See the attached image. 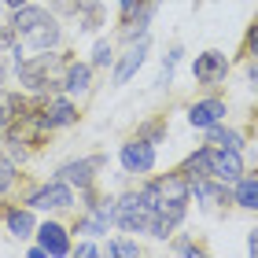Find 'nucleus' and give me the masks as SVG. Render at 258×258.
<instances>
[{"instance_id":"9d476101","label":"nucleus","mask_w":258,"mask_h":258,"mask_svg":"<svg viewBox=\"0 0 258 258\" xmlns=\"http://www.w3.org/2000/svg\"><path fill=\"white\" fill-rule=\"evenodd\" d=\"M144 55H148V37H140L133 48H129L125 55H122V63H118V70H114V85H125L129 78L140 70V63H144Z\"/></svg>"},{"instance_id":"39448f33","label":"nucleus","mask_w":258,"mask_h":258,"mask_svg":"<svg viewBox=\"0 0 258 258\" xmlns=\"http://www.w3.org/2000/svg\"><path fill=\"white\" fill-rule=\"evenodd\" d=\"M225 70H229V59L221 52H203V55H196V63H192V74H196V81H203V85L221 81Z\"/></svg>"},{"instance_id":"f03ea898","label":"nucleus","mask_w":258,"mask_h":258,"mask_svg":"<svg viewBox=\"0 0 258 258\" xmlns=\"http://www.w3.org/2000/svg\"><path fill=\"white\" fill-rule=\"evenodd\" d=\"M210 177H214V181H221V184H236V181L243 177L240 151H229V148L210 151Z\"/></svg>"},{"instance_id":"423d86ee","label":"nucleus","mask_w":258,"mask_h":258,"mask_svg":"<svg viewBox=\"0 0 258 258\" xmlns=\"http://www.w3.org/2000/svg\"><path fill=\"white\" fill-rule=\"evenodd\" d=\"M33 207H44V210H59V207H70L74 203V192H70V184L59 177V181H52V184H44L41 192H33V199H30Z\"/></svg>"},{"instance_id":"1a4fd4ad","label":"nucleus","mask_w":258,"mask_h":258,"mask_svg":"<svg viewBox=\"0 0 258 258\" xmlns=\"http://www.w3.org/2000/svg\"><path fill=\"white\" fill-rule=\"evenodd\" d=\"M221 118H225V103H221V100H199V103H192V111H188V122L196 129H210Z\"/></svg>"},{"instance_id":"dca6fc26","label":"nucleus","mask_w":258,"mask_h":258,"mask_svg":"<svg viewBox=\"0 0 258 258\" xmlns=\"http://www.w3.org/2000/svg\"><path fill=\"white\" fill-rule=\"evenodd\" d=\"M8 232L15 240L33 236V214H30V210H8Z\"/></svg>"},{"instance_id":"4be33fe9","label":"nucleus","mask_w":258,"mask_h":258,"mask_svg":"<svg viewBox=\"0 0 258 258\" xmlns=\"http://www.w3.org/2000/svg\"><path fill=\"white\" fill-rule=\"evenodd\" d=\"M107 225H111V221L103 218V214H96V210H92V214H89L85 221H78V232H89V236H100V232H107Z\"/></svg>"},{"instance_id":"393cba45","label":"nucleus","mask_w":258,"mask_h":258,"mask_svg":"<svg viewBox=\"0 0 258 258\" xmlns=\"http://www.w3.org/2000/svg\"><path fill=\"white\" fill-rule=\"evenodd\" d=\"M11 181H15V166H11L8 159H0V192H8Z\"/></svg>"},{"instance_id":"473e14b6","label":"nucleus","mask_w":258,"mask_h":258,"mask_svg":"<svg viewBox=\"0 0 258 258\" xmlns=\"http://www.w3.org/2000/svg\"><path fill=\"white\" fill-rule=\"evenodd\" d=\"M8 8H22V4H30V0H4Z\"/></svg>"},{"instance_id":"cd10ccee","label":"nucleus","mask_w":258,"mask_h":258,"mask_svg":"<svg viewBox=\"0 0 258 258\" xmlns=\"http://www.w3.org/2000/svg\"><path fill=\"white\" fill-rule=\"evenodd\" d=\"M140 8V0H122V15L129 19V15H133V11Z\"/></svg>"},{"instance_id":"72a5a7b5","label":"nucleus","mask_w":258,"mask_h":258,"mask_svg":"<svg viewBox=\"0 0 258 258\" xmlns=\"http://www.w3.org/2000/svg\"><path fill=\"white\" fill-rule=\"evenodd\" d=\"M0 8H4V0H0Z\"/></svg>"},{"instance_id":"20e7f679","label":"nucleus","mask_w":258,"mask_h":258,"mask_svg":"<svg viewBox=\"0 0 258 258\" xmlns=\"http://www.w3.org/2000/svg\"><path fill=\"white\" fill-rule=\"evenodd\" d=\"M122 166H125V173H148L155 166V148L148 140H129L122 148Z\"/></svg>"},{"instance_id":"f3484780","label":"nucleus","mask_w":258,"mask_h":258,"mask_svg":"<svg viewBox=\"0 0 258 258\" xmlns=\"http://www.w3.org/2000/svg\"><path fill=\"white\" fill-rule=\"evenodd\" d=\"M184 177L199 181V177H210V148H199L196 155L184 162Z\"/></svg>"},{"instance_id":"f8f14e48","label":"nucleus","mask_w":258,"mask_h":258,"mask_svg":"<svg viewBox=\"0 0 258 258\" xmlns=\"http://www.w3.org/2000/svg\"><path fill=\"white\" fill-rule=\"evenodd\" d=\"M37 236H41L44 254H67V251H70L67 229H63V225H55V221H44V225L37 229Z\"/></svg>"},{"instance_id":"ddd939ff","label":"nucleus","mask_w":258,"mask_h":258,"mask_svg":"<svg viewBox=\"0 0 258 258\" xmlns=\"http://www.w3.org/2000/svg\"><path fill=\"white\" fill-rule=\"evenodd\" d=\"M70 122H74V107L67 100H52L37 114V129H55V125H70Z\"/></svg>"},{"instance_id":"c85d7f7f","label":"nucleus","mask_w":258,"mask_h":258,"mask_svg":"<svg viewBox=\"0 0 258 258\" xmlns=\"http://www.w3.org/2000/svg\"><path fill=\"white\" fill-rule=\"evenodd\" d=\"M247 251L258 258V229H251V236H247Z\"/></svg>"},{"instance_id":"c756f323","label":"nucleus","mask_w":258,"mask_h":258,"mask_svg":"<svg viewBox=\"0 0 258 258\" xmlns=\"http://www.w3.org/2000/svg\"><path fill=\"white\" fill-rule=\"evenodd\" d=\"M78 254H81V258H92V254H100V251L92 247V243H78Z\"/></svg>"},{"instance_id":"b1692460","label":"nucleus","mask_w":258,"mask_h":258,"mask_svg":"<svg viewBox=\"0 0 258 258\" xmlns=\"http://www.w3.org/2000/svg\"><path fill=\"white\" fill-rule=\"evenodd\" d=\"M111 59H114V55H111V44H107V41H100L96 48H92V67H107Z\"/></svg>"},{"instance_id":"0eeeda50","label":"nucleus","mask_w":258,"mask_h":258,"mask_svg":"<svg viewBox=\"0 0 258 258\" xmlns=\"http://www.w3.org/2000/svg\"><path fill=\"white\" fill-rule=\"evenodd\" d=\"M192 192H196V203H203L207 210H214L218 203H229V184H221V181H214V177L192 181Z\"/></svg>"},{"instance_id":"aec40b11","label":"nucleus","mask_w":258,"mask_h":258,"mask_svg":"<svg viewBox=\"0 0 258 258\" xmlns=\"http://www.w3.org/2000/svg\"><path fill=\"white\" fill-rule=\"evenodd\" d=\"M22 100L19 96H11V92H0V125H11L15 118H22Z\"/></svg>"},{"instance_id":"9b49d317","label":"nucleus","mask_w":258,"mask_h":258,"mask_svg":"<svg viewBox=\"0 0 258 258\" xmlns=\"http://www.w3.org/2000/svg\"><path fill=\"white\" fill-rule=\"evenodd\" d=\"M148 188L155 192L159 203H173V199H188L192 181H188V177H162V181H155V184H148Z\"/></svg>"},{"instance_id":"f257e3e1","label":"nucleus","mask_w":258,"mask_h":258,"mask_svg":"<svg viewBox=\"0 0 258 258\" xmlns=\"http://www.w3.org/2000/svg\"><path fill=\"white\" fill-rule=\"evenodd\" d=\"M114 221L125 229V232H151L159 221V199L151 188H140L133 196H125L114 203Z\"/></svg>"},{"instance_id":"bb28decb","label":"nucleus","mask_w":258,"mask_h":258,"mask_svg":"<svg viewBox=\"0 0 258 258\" xmlns=\"http://www.w3.org/2000/svg\"><path fill=\"white\" fill-rule=\"evenodd\" d=\"M15 26H0V48H8V44H15Z\"/></svg>"},{"instance_id":"2f4dec72","label":"nucleus","mask_w":258,"mask_h":258,"mask_svg":"<svg viewBox=\"0 0 258 258\" xmlns=\"http://www.w3.org/2000/svg\"><path fill=\"white\" fill-rule=\"evenodd\" d=\"M247 44H251V52H254V55H258V26H254V30H251V37H247Z\"/></svg>"},{"instance_id":"6e6552de","label":"nucleus","mask_w":258,"mask_h":258,"mask_svg":"<svg viewBox=\"0 0 258 258\" xmlns=\"http://www.w3.org/2000/svg\"><path fill=\"white\" fill-rule=\"evenodd\" d=\"M22 41H26L33 52H48V48H55V41H59V26H55V19L48 15L44 22H37L30 33H22Z\"/></svg>"},{"instance_id":"7c9ffc66","label":"nucleus","mask_w":258,"mask_h":258,"mask_svg":"<svg viewBox=\"0 0 258 258\" xmlns=\"http://www.w3.org/2000/svg\"><path fill=\"white\" fill-rule=\"evenodd\" d=\"M247 78H251V85L258 89V63H251V67H247Z\"/></svg>"},{"instance_id":"a211bd4d","label":"nucleus","mask_w":258,"mask_h":258,"mask_svg":"<svg viewBox=\"0 0 258 258\" xmlns=\"http://www.w3.org/2000/svg\"><path fill=\"white\" fill-rule=\"evenodd\" d=\"M236 203L247 207V210H258V177H240L236 181Z\"/></svg>"},{"instance_id":"a878e982","label":"nucleus","mask_w":258,"mask_h":258,"mask_svg":"<svg viewBox=\"0 0 258 258\" xmlns=\"http://www.w3.org/2000/svg\"><path fill=\"white\" fill-rule=\"evenodd\" d=\"M107 254H122V258H137V243H107Z\"/></svg>"},{"instance_id":"6ab92c4d","label":"nucleus","mask_w":258,"mask_h":258,"mask_svg":"<svg viewBox=\"0 0 258 258\" xmlns=\"http://www.w3.org/2000/svg\"><path fill=\"white\" fill-rule=\"evenodd\" d=\"M89 78H92V67H85V63H70L67 67V89L70 92H85Z\"/></svg>"},{"instance_id":"5701e85b","label":"nucleus","mask_w":258,"mask_h":258,"mask_svg":"<svg viewBox=\"0 0 258 258\" xmlns=\"http://www.w3.org/2000/svg\"><path fill=\"white\" fill-rule=\"evenodd\" d=\"M177 59H181V48H173V52L166 55V63H162V74H159V85H170V81H173V67H177Z\"/></svg>"},{"instance_id":"412c9836","label":"nucleus","mask_w":258,"mask_h":258,"mask_svg":"<svg viewBox=\"0 0 258 258\" xmlns=\"http://www.w3.org/2000/svg\"><path fill=\"white\" fill-rule=\"evenodd\" d=\"M210 144L229 148V151H240V148H243V140H240V133H232V129H221V125L214 122V125H210Z\"/></svg>"},{"instance_id":"7ed1b4c3","label":"nucleus","mask_w":258,"mask_h":258,"mask_svg":"<svg viewBox=\"0 0 258 258\" xmlns=\"http://www.w3.org/2000/svg\"><path fill=\"white\" fill-rule=\"evenodd\" d=\"M55 63H59L55 55H41V59H33V63H19L22 85H30V89H55V78H52Z\"/></svg>"},{"instance_id":"2eb2a0df","label":"nucleus","mask_w":258,"mask_h":258,"mask_svg":"<svg viewBox=\"0 0 258 258\" xmlns=\"http://www.w3.org/2000/svg\"><path fill=\"white\" fill-rule=\"evenodd\" d=\"M48 19V11L44 8H30V4H22V8H15V19H11V26H15V33L22 37V33H30L37 22H44Z\"/></svg>"},{"instance_id":"4468645a","label":"nucleus","mask_w":258,"mask_h":258,"mask_svg":"<svg viewBox=\"0 0 258 258\" xmlns=\"http://www.w3.org/2000/svg\"><path fill=\"white\" fill-rule=\"evenodd\" d=\"M100 166V159H81V162H70V166L59 170V177L67 184H78V188H89L92 184V170Z\"/></svg>"}]
</instances>
